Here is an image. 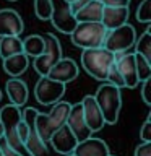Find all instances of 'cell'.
I'll list each match as a JSON object with an SVG mask.
<instances>
[{"instance_id":"obj_1","label":"cell","mask_w":151,"mask_h":156,"mask_svg":"<svg viewBox=\"0 0 151 156\" xmlns=\"http://www.w3.org/2000/svg\"><path fill=\"white\" fill-rule=\"evenodd\" d=\"M68 111H70V102L60 99L52 104V111L49 114H41V112L36 114V132L44 143H49L54 132L65 125Z\"/></svg>"},{"instance_id":"obj_2","label":"cell","mask_w":151,"mask_h":156,"mask_svg":"<svg viewBox=\"0 0 151 156\" xmlns=\"http://www.w3.org/2000/svg\"><path fill=\"white\" fill-rule=\"evenodd\" d=\"M115 62L114 52L107 51L106 47H93V49H83L81 52V65L86 70V73L97 81H106L107 70L112 63Z\"/></svg>"},{"instance_id":"obj_3","label":"cell","mask_w":151,"mask_h":156,"mask_svg":"<svg viewBox=\"0 0 151 156\" xmlns=\"http://www.w3.org/2000/svg\"><path fill=\"white\" fill-rule=\"evenodd\" d=\"M107 29L101 21H81L76 23L75 29L70 33L73 46L80 49L101 47L104 44Z\"/></svg>"},{"instance_id":"obj_4","label":"cell","mask_w":151,"mask_h":156,"mask_svg":"<svg viewBox=\"0 0 151 156\" xmlns=\"http://www.w3.org/2000/svg\"><path fill=\"white\" fill-rule=\"evenodd\" d=\"M19 119H21V111L18 106L15 104H7L0 109V124L3 127V138L5 141L12 146L15 151H18L21 156H33L28 151L26 145L19 140L18 132H16V125Z\"/></svg>"},{"instance_id":"obj_5","label":"cell","mask_w":151,"mask_h":156,"mask_svg":"<svg viewBox=\"0 0 151 156\" xmlns=\"http://www.w3.org/2000/svg\"><path fill=\"white\" fill-rule=\"evenodd\" d=\"M94 101L102 112L104 122L109 125H114L119 120L120 107H122L120 88L111 85V83H104V85H101L97 88V91L94 94Z\"/></svg>"},{"instance_id":"obj_6","label":"cell","mask_w":151,"mask_h":156,"mask_svg":"<svg viewBox=\"0 0 151 156\" xmlns=\"http://www.w3.org/2000/svg\"><path fill=\"white\" fill-rule=\"evenodd\" d=\"M62 58V46H60V41L57 39V36L54 34H46L44 36V51L41 55L34 57V62H33V67L41 76L47 75V72L51 70L52 65Z\"/></svg>"},{"instance_id":"obj_7","label":"cell","mask_w":151,"mask_h":156,"mask_svg":"<svg viewBox=\"0 0 151 156\" xmlns=\"http://www.w3.org/2000/svg\"><path fill=\"white\" fill-rule=\"evenodd\" d=\"M136 41V33L133 26L130 24H122V26H117L114 29H107L106 39L102 47H106L107 51L111 52H125L135 44Z\"/></svg>"},{"instance_id":"obj_8","label":"cell","mask_w":151,"mask_h":156,"mask_svg":"<svg viewBox=\"0 0 151 156\" xmlns=\"http://www.w3.org/2000/svg\"><path fill=\"white\" fill-rule=\"evenodd\" d=\"M65 94V85L60 81H55L47 75L41 76L34 86V96L39 104L42 106H52L62 99Z\"/></svg>"},{"instance_id":"obj_9","label":"cell","mask_w":151,"mask_h":156,"mask_svg":"<svg viewBox=\"0 0 151 156\" xmlns=\"http://www.w3.org/2000/svg\"><path fill=\"white\" fill-rule=\"evenodd\" d=\"M51 2H52V13L49 20L52 21L54 28L63 34H70L76 26V20L70 10V3L67 0H51Z\"/></svg>"},{"instance_id":"obj_10","label":"cell","mask_w":151,"mask_h":156,"mask_svg":"<svg viewBox=\"0 0 151 156\" xmlns=\"http://www.w3.org/2000/svg\"><path fill=\"white\" fill-rule=\"evenodd\" d=\"M115 67L120 72L125 81V88H135L138 85L136 78V67H135V52H115Z\"/></svg>"},{"instance_id":"obj_11","label":"cell","mask_w":151,"mask_h":156,"mask_svg":"<svg viewBox=\"0 0 151 156\" xmlns=\"http://www.w3.org/2000/svg\"><path fill=\"white\" fill-rule=\"evenodd\" d=\"M65 125L72 130V133L75 135V138L78 141H83L86 138H90L93 132L90 130V127L86 125L85 117H83V111H81V102L76 104H70V111L67 115V122Z\"/></svg>"},{"instance_id":"obj_12","label":"cell","mask_w":151,"mask_h":156,"mask_svg":"<svg viewBox=\"0 0 151 156\" xmlns=\"http://www.w3.org/2000/svg\"><path fill=\"white\" fill-rule=\"evenodd\" d=\"M81 111H83V117H85L86 125L90 127L91 132L102 130V127L106 125V122H104V117H102V112L99 109V106H97L96 101H94V96L88 94V96L83 98Z\"/></svg>"},{"instance_id":"obj_13","label":"cell","mask_w":151,"mask_h":156,"mask_svg":"<svg viewBox=\"0 0 151 156\" xmlns=\"http://www.w3.org/2000/svg\"><path fill=\"white\" fill-rule=\"evenodd\" d=\"M24 29L23 20L16 10L3 8L0 10V37L3 36H19Z\"/></svg>"},{"instance_id":"obj_14","label":"cell","mask_w":151,"mask_h":156,"mask_svg":"<svg viewBox=\"0 0 151 156\" xmlns=\"http://www.w3.org/2000/svg\"><path fill=\"white\" fill-rule=\"evenodd\" d=\"M47 76L67 85L78 76V65L73 58H60L55 65L51 67V70L47 72Z\"/></svg>"},{"instance_id":"obj_15","label":"cell","mask_w":151,"mask_h":156,"mask_svg":"<svg viewBox=\"0 0 151 156\" xmlns=\"http://www.w3.org/2000/svg\"><path fill=\"white\" fill-rule=\"evenodd\" d=\"M49 143H52L54 150L60 154H70L73 153L75 146L78 143V140L75 138V135L72 133V130L68 129L67 125L60 127L58 130H55L49 140Z\"/></svg>"},{"instance_id":"obj_16","label":"cell","mask_w":151,"mask_h":156,"mask_svg":"<svg viewBox=\"0 0 151 156\" xmlns=\"http://www.w3.org/2000/svg\"><path fill=\"white\" fill-rule=\"evenodd\" d=\"M75 156H107L109 154V148H107L106 141L101 138H90L78 141L75 150H73Z\"/></svg>"},{"instance_id":"obj_17","label":"cell","mask_w":151,"mask_h":156,"mask_svg":"<svg viewBox=\"0 0 151 156\" xmlns=\"http://www.w3.org/2000/svg\"><path fill=\"white\" fill-rule=\"evenodd\" d=\"M128 20V7H104L102 8L101 23L106 29H114L127 23Z\"/></svg>"},{"instance_id":"obj_18","label":"cell","mask_w":151,"mask_h":156,"mask_svg":"<svg viewBox=\"0 0 151 156\" xmlns=\"http://www.w3.org/2000/svg\"><path fill=\"white\" fill-rule=\"evenodd\" d=\"M5 91L8 94L10 104H15L18 107H21L23 104H26L28 101V86L26 83L19 78H10V80L5 83Z\"/></svg>"},{"instance_id":"obj_19","label":"cell","mask_w":151,"mask_h":156,"mask_svg":"<svg viewBox=\"0 0 151 156\" xmlns=\"http://www.w3.org/2000/svg\"><path fill=\"white\" fill-rule=\"evenodd\" d=\"M28 65H29V57L24 52H19V54L3 58V70L13 78H18L19 75H23L26 72Z\"/></svg>"},{"instance_id":"obj_20","label":"cell","mask_w":151,"mask_h":156,"mask_svg":"<svg viewBox=\"0 0 151 156\" xmlns=\"http://www.w3.org/2000/svg\"><path fill=\"white\" fill-rule=\"evenodd\" d=\"M102 8H104V5H102L101 2H97V0H90L81 10H78V12L75 13L76 23H81V21H101Z\"/></svg>"},{"instance_id":"obj_21","label":"cell","mask_w":151,"mask_h":156,"mask_svg":"<svg viewBox=\"0 0 151 156\" xmlns=\"http://www.w3.org/2000/svg\"><path fill=\"white\" fill-rule=\"evenodd\" d=\"M19 52H23V39H19V36L0 37V57L2 58H7Z\"/></svg>"},{"instance_id":"obj_22","label":"cell","mask_w":151,"mask_h":156,"mask_svg":"<svg viewBox=\"0 0 151 156\" xmlns=\"http://www.w3.org/2000/svg\"><path fill=\"white\" fill-rule=\"evenodd\" d=\"M44 51V36L39 34H31L26 39H23V52L28 57H37Z\"/></svg>"},{"instance_id":"obj_23","label":"cell","mask_w":151,"mask_h":156,"mask_svg":"<svg viewBox=\"0 0 151 156\" xmlns=\"http://www.w3.org/2000/svg\"><path fill=\"white\" fill-rule=\"evenodd\" d=\"M136 44V54L143 55L146 60L151 62V29L148 28L146 31L138 37V41H135Z\"/></svg>"},{"instance_id":"obj_24","label":"cell","mask_w":151,"mask_h":156,"mask_svg":"<svg viewBox=\"0 0 151 156\" xmlns=\"http://www.w3.org/2000/svg\"><path fill=\"white\" fill-rule=\"evenodd\" d=\"M135 67H136V78L138 81H145L151 76V62L146 60L143 55L135 52Z\"/></svg>"},{"instance_id":"obj_25","label":"cell","mask_w":151,"mask_h":156,"mask_svg":"<svg viewBox=\"0 0 151 156\" xmlns=\"http://www.w3.org/2000/svg\"><path fill=\"white\" fill-rule=\"evenodd\" d=\"M34 13L39 20H49L52 13L51 0H34Z\"/></svg>"},{"instance_id":"obj_26","label":"cell","mask_w":151,"mask_h":156,"mask_svg":"<svg viewBox=\"0 0 151 156\" xmlns=\"http://www.w3.org/2000/svg\"><path fill=\"white\" fill-rule=\"evenodd\" d=\"M136 20L145 24L151 23V0H141L136 8Z\"/></svg>"},{"instance_id":"obj_27","label":"cell","mask_w":151,"mask_h":156,"mask_svg":"<svg viewBox=\"0 0 151 156\" xmlns=\"http://www.w3.org/2000/svg\"><path fill=\"white\" fill-rule=\"evenodd\" d=\"M106 81H107V83H111V85H114V86H117V88H124V86H125V81H124V78H122L120 72L117 70L115 62L112 63V65L109 67V70H107Z\"/></svg>"},{"instance_id":"obj_28","label":"cell","mask_w":151,"mask_h":156,"mask_svg":"<svg viewBox=\"0 0 151 156\" xmlns=\"http://www.w3.org/2000/svg\"><path fill=\"white\" fill-rule=\"evenodd\" d=\"M141 83H143V86H141V98H143L146 106H151V76L146 78Z\"/></svg>"},{"instance_id":"obj_29","label":"cell","mask_w":151,"mask_h":156,"mask_svg":"<svg viewBox=\"0 0 151 156\" xmlns=\"http://www.w3.org/2000/svg\"><path fill=\"white\" fill-rule=\"evenodd\" d=\"M140 138H141V141H151V115H148V119L141 125Z\"/></svg>"},{"instance_id":"obj_30","label":"cell","mask_w":151,"mask_h":156,"mask_svg":"<svg viewBox=\"0 0 151 156\" xmlns=\"http://www.w3.org/2000/svg\"><path fill=\"white\" fill-rule=\"evenodd\" d=\"M0 153H2L3 156H21V154L18 153V151H15L12 146H10L7 141H5L3 136L0 138Z\"/></svg>"},{"instance_id":"obj_31","label":"cell","mask_w":151,"mask_h":156,"mask_svg":"<svg viewBox=\"0 0 151 156\" xmlns=\"http://www.w3.org/2000/svg\"><path fill=\"white\" fill-rule=\"evenodd\" d=\"M135 156H151V141H143L135 148Z\"/></svg>"},{"instance_id":"obj_32","label":"cell","mask_w":151,"mask_h":156,"mask_svg":"<svg viewBox=\"0 0 151 156\" xmlns=\"http://www.w3.org/2000/svg\"><path fill=\"white\" fill-rule=\"evenodd\" d=\"M16 132H18V136H19V140L23 141H26V138H28V133H29V130H28V125L24 124V120L23 119H19V122H18V125H16Z\"/></svg>"},{"instance_id":"obj_33","label":"cell","mask_w":151,"mask_h":156,"mask_svg":"<svg viewBox=\"0 0 151 156\" xmlns=\"http://www.w3.org/2000/svg\"><path fill=\"white\" fill-rule=\"evenodd\" d=\"M104 7H128L130 0H97Z\"/></svg>"},{"instance_id":"obj_34","label":"cell","mask_w":151,"mask_h":156,"mask_svg":"<svg viewBox=\"0 0 151 156\" xmlns=\"http://www.w3.org/2000/svg\"><path fill=\"white\" fill-rule=\"evenodd\" d=\"M90 2V0H75V2H72L70 3V10H72V13L75 15L78 10H81L83 7H85V5Z\"/></svg>"},{"instance_id":"obj_35","label":"cell","mask_w":151,"mask_h":156,"mask_svg":"<svg viewBox=\"0 0 151 156\" xmlns=\"http://www.w3.org/2000/svg\"><path fill=\"white\" fill-rule=\"evenodd\" d=\"M3 136V127H2V124H0V138Z\"/></svg>"},{"instance_id":"obj_36","label":"cell","mask_w":151,"mask_h":156,"mask_svg":"<svg viewBox=\"0 0 151 156\" xmlns=\"http://www.w3.org/2000/svg\"><path fill=\"white\" fill-rule=\"evenodd\" d=\"M63 156H75V154H73V153H70V154H63Z\"/></svg>"},{"instance_id":"obj_37","label":"cell","mask_w":151,"mask_h":156,"mask_svg":"<svg viewBox=\"0 0 151 156\" xmlns=\"http://www.w3.org/2000/svg\"><path fill=\"white\" fill-rule=\"evenodd\" d=\"M67 2H68V3H72V2H75V0H67Z\"/></svg>"},{"instance_id":"obj_38","label":"cell","mask_w":151,"mask_h":156,"mask_svg":"<svg viewBox=\"0 0 151 156\" xmlns=\"http://www.w3.org/2000/svg\"><path fill=\"white\" fill-rule=\"evenodd\" d=\"M107 156H114V154H111V153H109V154H107Z\"/></svg>"},{"instance_id":"obj_39","label":"cell","mask_w":151,"mask_h":156,"mask_svg":"<svg viewBox=\"0 0 151 156\" xmlns=\"http://www.w3.org/2000/svg\"><path fill=\"white\" fill-rule=\"evenodd\" d=\"M0 99H2V93H0Z\"/></svg>"},{"instance_id":"obj_40","label":"cell","mask_w":151,"mask_h":156,"mask_svg":"<svg viewBox=\"0 0 151 156\" xmlns=\"http://www.w3.org/2000/svg\"><path fill=\"white\" fill-rule=\"evenodd\" d=\"M10 2H16V0H10Z\"/></svg>"},{"instance_id":"obj_41","label":"cell","mask_w":151,"mask_h":156,"mask_svg":"<svg viewBox=\"0 0 151 156\" xmlns=\"http://www.w3.org/2000/svg\"><path fill=\"white\" fill-rule=\"evenodd\" d=\"M0 156H3V154H2V153H0Z\"/></svg>"}]
</instances>
